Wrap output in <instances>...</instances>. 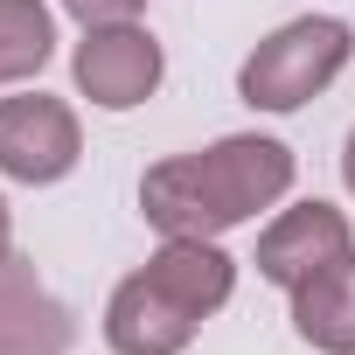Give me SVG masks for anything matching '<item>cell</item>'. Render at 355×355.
<instances>
[{
  "label": "cell",
  "instance_id": "obj_1",
  "mask_svg": "<svg viewBox=\"0 0 355 355\" xmlns=\"http://www.w3.org/2000/svg\"><path fill=\"white\" fill-rule=\"evenodd\" d=\"M286 189H293V153L265 132H230L202 153H174L146 167L139 209L160 237H223L258 209H272Z\"/></svg>",
  "mask_w": 355,
  "mask_h": 355
},
{
  "label": "cell",
  "instance_id": "obj_2",
  "mask_svg": "<svg viewBox=\"0 0 355 355\" xmlns=\"http://www.w3.org/2000/svg\"><path fill=\"white\" fill-rule=\"evenodd\" d=\"M348 56H355L348 21H334V15H300V21L272 28V35L244 56L237 98H244L251 112H300L306 98H320V91L348 70Z\"/></svg>",
  "mask_w": 355,
  "mask_h": 355
},
{
  "label": "cell",
  "instance_id": "obj_3",
  "mask_svg": "<svg viewBox=\"0 0 355 355\" xmlns=\"http://www.w3.org/2000/svg\"><path fill=\"white\" fill-rule=\"evenodd\" d=\"M84 153V132H77V112L49 91H21V98H0V174L8 182H28V189H49L77 167Z\"/></svg>",
  "mask_w": 355,
  "mask_h": 355
},
{
  "label": "cell",
  "instance_id": "obj_4",
  "mask_svg": "<svg viewBox=\"0 0 355 355\" xmlns=\"http://www.w3.org/2000/svg\"><path fill=\"white\" fill-rule=\"evenodd\" d=\"M70 70H77V91L98 112H132V105H146L160 91L167 56H160V42L139 21H119V28H84Z\"/></svg>",
  "mask_w": 355,
  "mask_h": 355
},
{
  "label": "cell",
  "instance_id": "obj_5",
  "mask_svg": "<svg viewBox=\"0 0 355 355\" xmlns=\"http://www.w3.org/2000/svg\"><path fill=\"white\" fill-rule=\"evenodd\" d=\"M355 251V230H348V216L334 209V202H293V209H279L272 223H265V237H258V279H272V286H306L313 272H327L334 258H348Z\"/></svg>",
  "mask_w": 355,
  "mask_h": 355
},
{
  "label": "cell",
  "instance_id": "obj_6",
  "mask_svg": "<svg viewBox=\"0 0 355 355\" xmlns=\"http://www.w3.org/2000/svg\"><path fill=\"white\" fill-rule=\"evenodd\" d=\"M196 327H202V313H189L146 265L132 279H119L112 300H105V341H112V355H182L196 341Z\"/></svg>",
  "mask_w": 355,
  "mask_h": 355
},
{
  "label": "cell",
  "instance_id": "obj_7",
  "mask_svg": "<svg viewBox=\"0 0 355 355\" xmlns=\"http://www.w3.org/2000/svg\"><path fill=\"white\" fill-rule=\"evenodd\" d=\"M77 313L42 286L35 258H0V355H70Z\"/></svg>",
  "mask_w": 355,
  "mask_h": 355
},
{
  "label": "cell",
  "instance_id": "obj_8",
  "mask_svg": "<svg viewBox=\"0 0 355 355\" xmlns=\"http://www.w3.org/2000/svg\"><path fill=\"white\" fill-rule=\"evenodd\" d=\"M146 272L182 300L189 313H216V306H230V293H237V258L216 244V237H167L153 258H146Z\"/></svg>",
  "mask_w": 355,
  "mask_h": 355
},
{
  "label": "cell",
  "instance_id": "obj_9",
  "mask_svg": "<svg viewBox=\"0 0 355 355\" xmlns=\"http://www.w3.org/2000/svg\"><path fill=\"white\" fill-rule=\"evenodd\" d=\"M293 334L320 355H355V251L293 286Z\"/></svg>",
  "mask_w": 355,
  "mask_h": 355
},
{
  "label": "cell",
  "instance_id": "obj_10",
  "mask_svg": "<svg viewBox=\"0 0 355 355\" xmlns=\"http://www.w3.org/2000/svg\"><path fill=\"white\" fill-rule=\"evenodd\" d=\"M56 56V15L42 0H0V84H28Z\"/></svg>",
  "mask_w": 355,
  "mask_h": 355
},
{
  "label": "cell",
  "instance_id": "obj_11",
  "mask_svg": "<svg viewBox=\"0 0 355 355\" xmlns=\"http://www.w3.org/2000/svg\"><path fill=\"white\" fill-rule=\"evenodd\" d=\"M63 15L84 21V28H119V21H139L146 0H63Z\"/></svg>",
  "mask_w": 355,
  "mask_h": 355
},
{
  "label": "cell",
  "instance_id": "obj_12",
  "mask_svg": "<svg viewBox=\"0 0 355 355\" xmlns=\"http://www.w3.org/2000/svg\"><path fill=\"white\" fill-rule=\"evenodd\" d=\"M15 251V216H8V196H0V258Z\"/></svg>",
  "mask_w": 355,
  "mask_h": 355
},
{
  "label": "cell",
  "instance_id": "obj_13",
  "mask_svg": "<svg viewBox=\"0 0 355 355\" xmlns=\"http://www.w3.org/2000/svg\"><path fill=\"white\" fill-rule=\"evenodd\" d=\"M341 182H348V196H355V132H348V146H341Z\"/></svg>",
  "mask_w": 355,
  "mask_h": 355
}]
</instances>
